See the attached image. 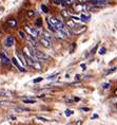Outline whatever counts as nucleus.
I'll return each instance as SVG.
<instances>
[{"instance_id": "aec40b11", "label": "nucleus", "mask_w": 117, "mask_h": 125, "mask_svg": "<svg viewBox=\"0 0 117 125\" xmlns=\"http://www.w3.org/2000/svg\"><path fill=\"white\" fill-rule=\"evenodd\" d=\"M0 95H3V96H11L12 92L11 91H7V90H2L0 89Z\"/></svg>"}, {"instance_id": "c9c22d12", "label": "nucleus", "mask_w": 117, "mask_h": 125, "mask_svg": "<svg viewBox=\"0 0 117 125\" xmlns=\"http://www.w3.org/2000/svg\"><path fill=\"white\" fill-rule=\"evenodd\" d=\"M80 109L82 111H90V108H87V107H81Z\"/></svg>"}, {"instance_id": "7ed1b4c3", "label": "nucleus", "mask_w": 117, "mask_h": 125, "mask_svg": "<svg viewBox=\"0 0 117 125\" xmlns=\"http://www.w3.org/2000/svg\"><path fill=\"white\" fill-rule=\"evenodd\" d=\"M23 28H24V32H26L27 35L32 36V37H34V38H37V37H38V31H37L36 29L31 28L30 26H27V24H25Z\"/></svg>"}, {"instance_id": "79ce46f5", "label": "nucleus", "mask_w": 117, "mask_h": 125, "mask_svg": "<svg viewBox=\"0 0 117 125\" xmlns=\"http://www.w3.org/2000/svg\"><path fill=\"white\" fill-rule=\"evenodd\" d=\"M115 94H116V95H117V90H116V91H115Z\"/></svg>"}, {"instance_id": "20e7f679", "label": "nucleus", "mask_w": 117, "mask_h": 125, "mask_svg": "<svg viewBox=\"0 0 117 125\" xmlns=\"http://www.w3.org/2000/svg\"><path fill=\"white\" fill-rule=\"evenodd\" d=\"M87 30V27L85 26H82V27H75L74 29H72V33L73 35H79V34H82L84 32H85Z\"/></svg>"}, {"instance_id": "473e14b6", "label": "nucleus", "mask_w": 117, "mask_h": 125, "mask_svg": "<svg viewBox=\"0 0 117 125\" xmlns=\"http://www.w3.org/2000/svg\"><path fill=\"white\" fill-rule=\"evenodd\" d=\"M91 0H78L79 3H89Z\"/></svg>"}, {"instance_id": "e433bc0d", "label": "nucleus", "mask_w": 117, "mask_h": 125, "mask_svg": "<svg viewBox=\"0 0 117 125\" xmlns=\"http://www.w3.org/2000/svg\"><path fill=\"white\" fill-rule=\"evenodd\" d=\"M79 77H80V75H79V74H77V75H75V80H76V81H78V80H79Z\"/></svg>"}, {"instance_id": "2eb2a0df", "label": "nucleus", "mask_w": 117, "mask_h": 125, "mask_svg": "<svg viewBox=\"0 0 117 125\" xmlns=\"http://www.w3.org/2000/svg\"><path fill=\"white\" fill-rule=\"evenodd\" d=\"M53 1H54V3L57 4V5H63V7H67L66 0H53Z\"/></svg>"}, {"instance_id": "4be33fe9", "label": "nucleus", "mask_w": 117, "mask_h": 125, "mask_svg": "<svg viewBox=\"0 0 117 125\" xmlns=\"http://www.w3.org/2000/svg\"><path fill=\"white\" fill-rule=\"evenodd\" d=\"M18 35L20 36V38H22V39H25V37H26V33L24 32V31H21V30H19L18 31Z\"/></svg>"}, {"instance_id": "ddd939ff", "label": "nucleus", "mask_w": 117, "mask_h": 125, "mask_svg": "<svg viewBox=\"0 0 117 125\" xmlns=\"http://www.w3.org/2000/svg\"><path fill=\"white\" fill-rule=\"evenodd\" d=\"M47 22H48V26H49V30H50L51 32H53V33H55V32H56V28H55V27L53 26V23L51 22L49 18L47 19Z\"/></svg>"}, {"instance_id": "72a5a7b5", "label": "nucleus", "mask_w": 117, "mask_h": 125, "mask_svg": "<svg viewBox=\"0 0 117 125\" xmlns=\"http://www.w3.org/2000/svg\"><path fill=\"white\" fill-rule=\"evenodd\" d=\"M97 48H98V45H96V46H95V47H94V48H93V49H92V51H91V54H94V53H95V52H96V50H97Z\"/></svg>"}, {"instance_id": "c85d7f7f", "label": "nucleus", "mask_w": 117, "mask_h": 125, "mask_svg": "<svg viewBox=\"0 0 117 125\" xmlns=\"http://www.w3.org/2000/svg\"><path fill=\"white\" fill-rule=\"evenodd\" d=\"M42 80H43V79H42V77H37V79L33 80V83H39V82H41Z\"/></svg>"}, {"instance_id": "cd10ccee", "label": "nucleus", "mask_w": 117, "mask_h": 125, "mask_svg": "<svg viewBox=\"0 0 117 125\" xmlns=\"http://www.w3.org/2000/svg\"><path fill=\"white\" fill-rule=\"evenodd\" d=\"M73 115V111L70 110V109H67L66 110V115L67 117H70V115Z\"/></svg>"}, {"instance_id": "58836bf2", "label": "nucleus", "mask_w": 117, "mask_h": 125, "mask_svg": "<svg viewBox=\"0 0 117 125\" xmlns=\"http://www.w3.org/2000/svg\"><path fill=\"white\" fill-rule=\"evenodd\" d=\"M96 118H98V115H94L93 117H92V119H96Z\"/></svg>"}, {"instance_id": "a211bd4d", "label": "nucleus", "mask_w": 117, "mask_h": 125, "mask_svg": "<svg viewBox=\"0 0 117 125\" xmlns=\"http://www.w3.org/2000/svg\"><path fill=\"white\" fill-rule=\"evenodd\" d=\"M22 102L25 103V104H35V103H36V100L25 98V99H22Z\"/></svg>"}, {"instance_id": "1a4fd4ad", "label": "nucleus", "mask_w": 117, "mask_h": 125, "mask_svg": "<svg viewBox=\"0 0 117 125\" xmlns=\"http://www.w3.org/2000/svg\"><path fill=\"white\" fill-rule=\"evenodd\" d=\"M40 43L43 47H45V48H51L52 47V43H51V42L49 39H47V38H44V37H41V39H40Z\"/></svg>"}, {"instance_id": "5701e85b", "label": "nucleus", "mask_w": 117, "mask_h": 125, "mask_svg": "<svg viewBox=\"0 0 117 125\" xmlns=\"http://www.w3.org/2000/svg\"><path fill=\"white\" fill-rule=\"evenodd\" d=\"M42 35H43L44 38H47V39H49V40L52 39V36L50 35V34H49V32H47V31H43V32H42Z\"/></svg>"}, {"instance_id": "a878e982", "label": "nucleus", "mask_w": 117, "mask_h": 125, "mask_svg": "<svg viewBox=\"0 0 117 125\" xmlns=\"http://www.w3.org/2000/svg\"><path fill=\"white\" fill-rule=\"evenodd\" d=\"M41 10H42L43 13H48V12H49V8L45 4H41Z\"/></svg>"}, {"instance_id": "7c9ffc66", "label": "nucleus", "mask_w": 117, "mask_h": 125, "mask_svg": "<svg viewBox=\"0 0 117 125\" xmlns=\"http://www.w3.org/2000/svg\"><path fill=\"white\" fill-rule=\"evenodd\" d=\"M110 87V84L109 83H104V84H102V88L103 89H108Z\"/></svg>"}, {"instance_id": "9d476101", "label": "nucleus", "mask_w": 117, "mask_h": 125, "mask_svg": "<svg viewBox=\"0 0 117 125\" xmlns=\"http://www.w3.org/2000/svg\"><path fill=\"white\" fill-rule=\"evenodd\" d=\"M56 37L57 38H59V39H66L67 38V34L63 32V31H61V30H56Z\"/></svg>"}, {"instance_id": "412c9836", "label": "nucleus", "mask_w": 117, "mask_h": 125, "mask_svg": "<svg viewBox=\"0 0 117 125\" xmlns=\"http://www.w3.org/2000/svg\"><path fill=\"white\" fill-rule=\"evenodd\" d=\"M66 2H67V5H73L74 4H76V3H78V0H66Z\"/></svg>"}, {"instance_id": "f8f14e48", "label": "nucleus", "mask_w": 117, "mask_h": 125, "mask_svg": "<svg viewBox=\"0 0 117 125\" xmlns=\"http://www.w3.org/2000/svg\"><path fill=\"white\" fill-rule=\"evenodd\" d=\"M67 28H70V29L72 30V29H74V28L76 27V23L74 22V21L70 18V19H67Z\"/></svg>"}, {"instance_id": "b1692460", "label": "nucleus", "mask_w": 117, "mask_h": 125, "mask_svg": "<svg viewBox=\"0 0 117 125\" xmlns=\"http://www.w3.org/2000/svg\"><path fill=\"white\" fill-rule=\"evenodd\" d=\"M71 19H72L75 23H79V22H81V19H80V18L75 17V16H71Z\"/></svg>"}, {"instance_id": "f704fd0d", "label": "nucleus", "mask_w": 117, "mask_h": 125, "mask_svg": "<svg viewBox=\"0 0 117 125\" xmlns=\"http://www.w3.org/2000/svg\"><path fill=\"white\" fill-rule=\"evenodd\" d=\"M58 75V74L56 73V74H53V75H50V76H48V80H53L54 77H56Z\"/></svg>"}, {"instance_id": "9b49d317", "label": "nucleus", "mask_w": 117, "mask_h": 125, "mask_svg": "<svg viewBox=\"0 0 117 125\" xmlns=\"http://www.w3.org/2000/svg\"><path fill=\"white\" fill-rule=\"evenodd\" d=\"M61 16H62L64 19H67H67H70L72 15L70 14V12L67 11V10H62V11H61Z\"/></svg>"}, {"instance_id": "393cba45", "label": "nucleus", "mask_w": 117, "mask_h": 125, "mask_svg": "<svg viewBox=\"0 0 117 125\" xmlns=\"http://www.w3.org/2000/svg\"><path fill=\"white\" fill-rule=\"evenodd\" d=\"M116 71V67H114V68H111V69H109L106 72V75H109V74H112V73H114Z\"/></svg>"}, {"instance_id": "6e6552de", "label": "nucleus", "mask_w": 117, "mask_h": 125, "mask_svg": "<svg viewBox=\"0 0 117 125\" xmlns=\"http://www.w3.org/2000/svg\"><path fill=\"white\" fill-rule=\"evenodd\" d=\"M8 26L11 28V29H15L18 26V21L15 18H11V19L8 20Z\"/></svg>"}, {"instance_id": "f03ea898", "label": "nucleus", "mask_w": 117, "mask_h": 125, "mask_svg": "<svg viewBox=\"0 0 117 125\" xmlns=\"http://www.w3.org/2000/svg\"><path fill=\"white\" fill-rule=\"evenodd\" d=\"M11 61L8 58V56L3 52H0V65L5 68H11Z\"/></svg>"}, {"instance_id": "423d86ee", "label": "nucleus", "mask_w": 117, "mask_h": 125, "mask_svg": "<svg viewBox=\"0 0 117 125\" xmlns=\"http://www.w3.org/2000/svg\"><path fill=\"white\" fill-rule=\"evenodd\" d=\"M14 43H15V39H14V37L12 36V35H8L7 36V38H5V42H4V45L5 47H13L14 46Z\"/></svg>"}, {"instance_id": "dca6fc26", "label": "nucleus", "mask_w": 117, "mask_h": 125, "mask_svg": "<svg viewBox=\"0 0 117 125\" xmlns=\"http://www.w3.org/2000/svg\"><path fill=\"white\" fill-rule=\"evenodd\" d=\"M33 68H34V69H37V70H41V69H42V66H41V65H40V61H37V62H34Z\"/></svg>"}, {"instance_id": "2f4dec72", "label": "nucleus", "mask_w": 117, "mask_h": 125, "mask_svg": "<svg viewBox=\"0 0 117 125\" xmlns=\"http://www.w3.org/2000/svg\"><path fill=\"white\" fill-rule=\"evenodd\" d=\"M72 45H73V46H72V48H71L70 53H73V52H74V50H75V48H76V43H75V42H73Z\"/></svg>"}, {"instance_id": "4468645a", "label": "nucleus", "mask_w": 117, "mask_h": 125, "mask_svg": "<svg viewBox=\"0 0 117 125\" xmlns=\"http://www.w3.org/2000/svg\"><path fill=\"white\" fill-rule=\"evenodd\" d=\"M36 14H37L36 10H29V11H26V16L29 18H33Z\"/></svg>"}, {"instance_id": "6ab92c4d", "label": "nucleus", "mask_w": 117, "mask_h": 125, "mask_svg": "<svg viewBox=\"0 0 117 125\" xmlns=\"http://www.w3.org/2000/svg\"><path fill=\"white\" fill-rule=\"evenodd\" d=\"M80 19H81V21H84V22H88V21L90 20V15L81 14V15H80Z\"/></svg>"}, {"instance_id": "a19ab883", "label": "nucleus", "mask_w": 117, "mask_h": 125, "mask_svg": "<svg viewBox=\"0 0 117 125\" xmlns=\"http://www.w3.org/2000/svg\"><path fill=\"white\" fill-rule=\"evenodd\" d=\"M82 124V122L81 121H79V122H77V125H81Z\"/></svg>"}, {"instance_id": "bb28decb", "label": "nucleus", "mask_w": 117, "mask_h": 125, "mask_svg": "<svg viewBox=\"0 0 117 125\" xmlns=\"http://www.w3.org/2000/svg\"><path fill=\"white\" fill-rule=\"evenodd\" d=\"M98 53H99L100 55H103L104 53H106V48H103V47H101V48L99 49V51H98Z\"/></svg>"}, {"instance_id": "0eeeda50", "label": "nucleus", "mask_w": 117, "mask_h": 125, "mask_svg": "<svg viewBox=\"0 0 117 125\" xmlns=\"http://www.w3.org/2000/svg\"><path fill=\"white\" fill-rule=\"evenodd\" d=\"M25 40H27L31 45H32V47H34L35 49H37V46H38V42L36 40V38H34V37L30 36L26 34V37H25Z\"/></svg>"}, {"instance_id": "c756f323", "label": "nucleus", "mask_w": 117, "mask_h": 125, "mask_svg": "<svg viewBox=\"0 0 117 125\" xmlns=\"http://www.w3.org/2000/svg\"><path fill=\"white\" fill-rule=\"evenodd\" d=\"M37 119H38V120H40V121H42V122H49V120H48V119H45V118H42V117H37Z\"/></svg>"}, {"instance_id": "f257e3e1", "label": "nucleus", "mask_w": 117, "mask_h": 125, "mask_svg": "<svg viewBox=\"0 0 117 125\" xmlns=\"http://www.w3.org/2000/svg\"><path fill=\"white\" fill-rule=\"evenodd\" d=\"M33 52H34V54H35L36 57L38 58V61H49V59H51L50 55L45 54L44 52H41V51H39V50H37L35 48L33 49Z\"/></svg>"}, {"instance_id": "f3484780", "label": "nucleus", "mask_w": 117, "mask_h": 125, "mask_svg": "<svg viewBox=\"0 0 117 125\" xmlns=\"http://www.w3.org/2000/svg\"><path fill=\"white\" fill-rule=\"evenodd\" d=\"M34 24H35L36 28H42V18H38V19L35 20V22H34Z\"/></svg>"}, {"instance_id": "4c0bfd02", "label": "nucleus", "mask_w": 117, "mask_h": 125, "mask_svg": "<svg viewBox=\"0 0 117 125\" xmlns=\"http://www.w3.org/2000/svg\"><path fill=\"white\" fill-rule=\"evenodd\" d=\"M80 67L82 68V69H85V65H84V64H81V65H80Z\"/></svg>"}, {"instance_id": "39448f33", "label": "nucleus", "mask_w": 117, "mask_h": 125, "mask_svg": "<svg viewBox=\"0 0 117 125\" xmlns=\"http://www.w3.org/2000/svg\"><path fill=\"white\" fill-rule=\"evenodd\" d=\"M11 62H12V64H13L14 66L16 67L17 69L20 71V72H25V70H24V68H23L22 66H21V65L19 64V62H18V59H17L16 57H13V58L11 59Z\"/></svg>"}, {"instance_id": "ea45409f", "label": "nucleus", "mask_w": 117, "mask_h": 125, "mask_svg": "<svg viewBox=\"0 0 117 125\" xmlns=\"http://www.w3.org/2000/svg\"><path fill=\"white\" fill-rule=\"evenodd\" d=\"M79 100H80V99H79V98H75V99H74V101H76V102H78V101H79Z\"/></svg>"}]
</instances>
